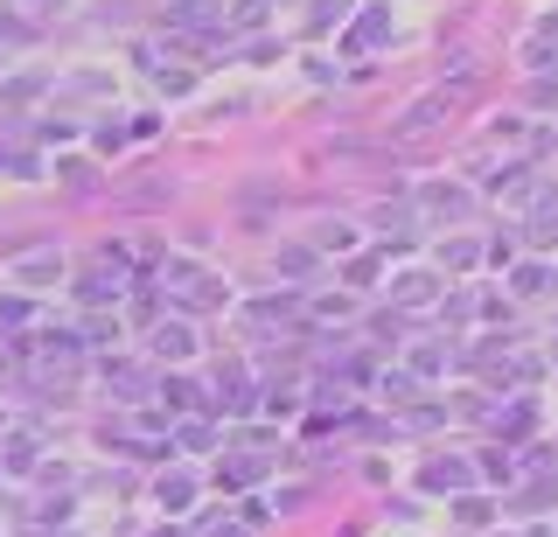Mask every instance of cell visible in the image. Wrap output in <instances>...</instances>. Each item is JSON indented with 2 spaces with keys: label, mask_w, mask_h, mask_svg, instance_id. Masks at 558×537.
<instances>
[]
</instances>
